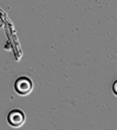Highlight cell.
<instances>
[{
    "instance_id": "obj_2",
    "label": "cell",
    "mask_w": 117,
    "mask_h": 130,
    "mask_svg": "<svg viewBox=\"0 0 117 130\" xmlns=\"http://www.w3.org/2000/svg\"><path fill=\"white\" fill-rule=\"evenodd\" d=\"M25 121H26L25 113L20 109L11 110L7 116V122L13 128H19V127L23 126Z\"/></svg>"
},
{
    "instance_id": "obj_1",
    "label": "cell",
    "mask_w": 117,
    "mask_h": 130,
    "mask_svg": "<svg viewBox=\"0 0 117 130\" xmlns=\"http://www.w3.org/2000/svg\"><path fill=\"white\" fill-rule=\"evenodd\" d=\"M14 90L19 95L26 96L33 90V83L29 77H20L14 84Z\"/></svg>"
}]
</instances>
